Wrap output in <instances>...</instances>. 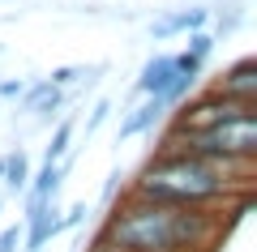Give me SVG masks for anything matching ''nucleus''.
I'll return each mask as SVG.
<instances>
[{"label": "nucleus", "mask_w": 257, "mask_h": 252, "mask_svg": "<svg viewBox=\"0 0 257 252\" xmlns=\"http://www.w3.org/2000/svg\"><path fill=\"white\" fill-rule=\"evenodd\" d=\"M257 162L236 158H189V154H150L133 180L128 192L167 205H193V209H231L253 201Z\"/></svg>", "instance_id": "2"}, {"label": "nucleus", "mask_w": 257, "mask_h": 252, "mask_svg": "<svg viewBox=\"0 0 257 252\" xmlns=\"http://www.w3.org/2000/svg\"><path fill=\"white\" fill-rule=\"evenodd\" d=\"M107 116H111V99H99V103H94V107H90V116H86L82 133H86V137H90V133H99V128L107 124Z\"/></svg>", "instance_id": "13"}, {"label": "nucleus", "mask_w": 257, "mask_h": 252, "mask_svg": "<svg viewBox=\"0 0 257 252\" xmlns=\"http://www.w3.org/2000/svg\"><path fill=\"white\" fill-rule=\"evenodd\" d=\"M167 120V103L163 99H142L138 107H128L124 116H120V124H116V145H124V141H133V137H146V133H155L159 124Z\"/></svg>", "instance_id": "6"}, {"label": "nucleus", "mask_w": 257, "mask_h": 252, "mask_svg": "<svg viewBox=\"0 0 257 252\" xmlns=\"http://www.w3.org/2000/svg\"><path fill=\"white\" fill-rule=\"evenodd\" d=\"M64 171H69V158L64 162H39V171H30V184H26V205H35V201H52L56 192H60V180Z\"/></svg>", "instance_id": "8"}, {"label": "nucleus", "mask_w": 257, "mask_h": 252, "mask_svg": "<svg viewBox=\"0 0 257 252\" xmlns=\"http://www.w3.org/2000/svg\"><path fill=\"white\" fill-rule=\"evenodd\" d=\"M107 69V64H60V69H52V86H60V90H69V86H77V81H94L99 73Z\"/></svg>", "instance_id": "11"}, {"label": "nucleus", "mask_w": 257, "mask_h": 252, "mask_svg": "<svg viewBox=\"0 0 257 252\" xmlns=\"http://www.w3.org/2000/svg\"><path fill=\"white\" fill-rule=\"evenodd\" d=\"M210 90L227 94V99H236V103H257V56H240V60H231L223 73H214Z\"/></svg>", "instance_id": "4"}, {"label": "nucleus", "mask_w": 257, "mask_h": 252, "mask_svg": "<svg viewBox=\"0 0 257 252\" xmlns=\"http://www.w3.org/2000/svg\"><path fill=\"white\" fill-rule=\"evenodd\" d=\"M223 214L227 209L167 205L120 188V197L107 201V218L94 235H103L116 252H219L236 222V214Z\"/></svg>", "instance_id": "1"}, {"label": "nucleus", "mask_w": 257, "mask_h": 252, "mask_svg": "<svg viewBox=\"0 0 257 252\" xmlns=\"http://www.w3.org/2000/svg\"><path fill=\"white\" fill-rule=\"evenodd\" d=\"M73 137H77V120L60 116L56 128H52V137H47V145H43V162H64L69 150H73Z\"/></svg>", "instance_id": "9"}, {"label": "nucleus", "mask_w": 257, "mask_h": 252, "mask_svg": "<svg viewBox=\"0 0 257 252\" xmlns=\"http://www.w3.org/2000/svg\"><path fill=\"white\" fill-rule=\"evenodd\" d=\"M193 30H210V9H206V5H189V9L163 13V18H155L146 26V35L155 39V43H163V39H184V35H193Z\"/></svg>", "instance_id": "5"}, {"label": "nucleus", "mask_w": 257, "mask_h": 252, "mask_svg": "<svg viewBox=\"0 0 257 252\" xmlns=\"http://www.w3.org/2000/svg\"><path fill=\"white\" fill-rule=\"evenodd\" d=\"M22 90H26V81H0V99H22Z\"/></svg>", "instance_id": "15"}, {"label": "nucleus", "mask_w": 257, "mask_h": 252, "mask_svg": "<svg viewBox=\"0 0 257 252\" xmlns=\"http://www.w3.org/2000/svg\"><path fill=\"white\" fill-rule=\"evenodd\" d=\"M172 81H176V60H172V52H155L146 64H142L133 90H138V99H146V94H150V99H163Z\"/></svg>", "instance_id": "7"}, {"label": "nucleus", "mask_w": 257, "mask_h": 252, "mask_svg": "<svg viewBox=\"0 0 257 252\" xmlns=\"http://www.w3.org/2000/svg\"><path fill=\"white\" fill-rule=\"evenodd\" d=\"M0 175H5V158H0Z\"/></svg>", "instance_id": "17"}, {"label": "nucleus", "mask_w": 257, "mask_h": 252, "mask_svg": "<svg viewBox=\"0 0 257 252\" xmlns=\"http://www.w3.org/2000/svg\"><path fill=\"white\" fill-rule=\"evenodd\" d=\"M18 248H22V222H13L0 231V252H18Z\"/></svg>", "instance_id": "14"}, {"label": "nucleus", "mask_w": 257, "mask_h": 252, "mask_svg": "<svg viewBox=\"0 0 257 252\" xmlns=\"http://www.w3.org/2000/svg\"><path fill=\"white\" fill-rule=\"evenodd\" d=\"M30 171H35V167H30V158H26V150H9L5 154V175H0V184H5V188L9 192H26V184H30Z\"/></svg>", "instance_id": "10"}, {"label": "nucleus", "mask_w": 257, "mask_h": 252, "mask_svg": "<svg viewBox=\"0 0 257 252\" xmlns=\"http://www.w3.org/2000/svg\"><path fill=\"white\" fill-rule=\"evenodd\" d=\"M86 252H116V248H111V243L103 239V235H90V243H86Z\"/></svg>", "instance_id": "16"}, {"label": "nucleus", "mask_w": 257, "mask_h": 252, "mask_svg": "<svg viewBox=\"0 0 257 252\" xmlns=\"http://www.w3.org/2000/svg\"><path fill=\"white\" fill-rule=\"evenodd\" d=\"M248 111H257V103H236L227 99V94L219 90H197L189 94L184 103H176L172 111H167V120H172V128H180V133H202V128H214L223 124V120H236V116H248Z\"/></svg>", "instance_id": "3"}, {"label": "nucleus", "mask_w": 257, "mask_h": 252, "mask_svg": "<svg viewBox=\"0 0 257 252\" xmlns=\"http://www.w3.org/2000/svg\"><path fill=\"white\" fill-rule=\"evenodd\" d=\"M240 22H244V9H240V5H227V13H223V9L214 13V9H210V26H214L210 35H214V39H227Z\"/></svg>", "instance_id": "12"}]
</instances>
